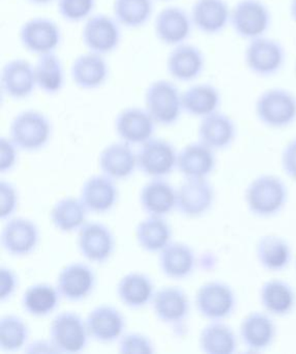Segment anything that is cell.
<instances>
[{"instance_id": "cell-1", "label": "cell", "mask_w": 296, "mask_h": 354, "mask_svg": "<svg viewBox=\"0 0 296 354\" xmlns=\"http://www.w3.org/2000/svg\"><path fill=\"white\" fill-rule=\"evenodd\" d=\"M289 192L279 176L264 174L255 178L244 192V203L250 214L259 218L277 216L287 205Z\"/></svg>"}, {"instance_id": "cell-2", "label": "cell", "mask_w": 296, "mask_h": 354, "mask_svg": "<svg viewBox=\"0 0 296 354\" xmlns=\"http://www.w3.org/2000/svg\"><path fill=\"white\" fill-rule=\"evenodd\" d=\"M255 115L265 127L285 129L296 123V96L283 88L263 91L255 102Z\"/></svg>"}, {"instance_id": "cell-3", "label": "cell", "mask_w": 296, "mask_h": 354, "mask_svg": "<svg viewBox=\"0 0 296 354\" xmlns=\"http://www.w3.org/2000/svg\"><path fill=\"white\" fill-rule=\"evenodd\" d=\"M246 69L260 78L277 75L285 67L287 53L279 41L267 36L248 41L244 53Z\"/></svg>"}, {"instance_id": "cell-4", "label": "cell", "mask_w": 296, "mask_h": 354, "mask_svg": "<svg viewBox=\"0 0 296 354\" xmlns=\"http://www.w3.org/2000/svg\"><path fill=\"white\" fill-rule=\"evenodd\" d=\"M181 96L173 82L157 80L145 92V107L155 124L168 127L177 123L184 113Z\"/></svg>"}, {"instance_id": "cell-5", "label": "cell", "mask_w": 296, "mask_h": 354, "mask_svg": "<svg viewBox=\"0 0 296 354\" xmlns=\"http://www.w3.org/2000/svg\"><path fill=\"white\" fill-rule=\"evenodd\" d=\"M273 24L270 9L263 0H238L231 9L230 24L244 40L266 36Z\"/></svg>"}, {"instance_id": "cell-6", "label": "cell", "mask_w": 296, "mask_h": 354, "mask_svg": "<svg viewBox=\"0 0 296 354\" xmlns=\"http://www.w3.org/2000/svg\"><path fill=\"white\" fill-rule=\"evenodd\" d=\"M52 134L50 120L41 111H24L18 113L10 126V138L17 148L26 152L41 150Z\"/></svg>"}, {"instance_id": "cell-7", "label": "cell", "mask_w": 296, "mask_h": 354, "mask_svg": "<svg viewBox=\"0 0 296 354\" xmlns=\"http://www.w3.org/2000/svg\"><path fill=\"white\" fill-rule=\"evenodd\" d=\"M195 304L199 314L206 320L224 321L235 312L237 297L228 283L211 281L199 287Z\"/></svg>"}, {"instance_id": "cell-8", "label": "cell", "mask_w": 296, "mask_h": 354, "mask_svg": "<svg viewBox=\"0 0 296 354\" xmlns=\"http://www.w3.org/2000/svg\"><path fill=\"white\" fill-rule=\"evenodd\" d=\"M88 337L86 322L74 312L60 313L50 325V341L58 353L82 352Z\"/></svg>"}, {"instance_id": "cell-9", "label": "cell", "mask_w": 296, "mask_h": 354, "mask_svg": "<svg viewBox=\"0 0 296 354\" xmlns=\"http://www.w3.org/2000/svg\"><path fill=\"white\" fill-rule=\"evenodd\" d=\"M177 156L171 142L150 138L143 142L137 154V167L148 177L157 179L170 175L177 169Z\"/></svg>"}, {"instance_id": "cell-10", "label": "cell", "mask_w": 296, "mask_h": 354, "mask_svg": "<svg viewBox=\"0 0 296 354\" xmlns=\"http://www.w3.org/2000/svg\"><path fill=\"white\" fill-rule=\"evenodd\" d=\"M215 192L207 179H186L177 189L176 209L180 214L196 218L213 208Z\"/></svg>"}, {"instance_id": "cell-11", "label": "cell", "mask_w": 296, "mask_h": 354, "mask_svg": "<svg viewBox=\"0 0 296 354\" xmlns=\"http://www.w3.org/2000/svg\"><path fill=\"white\" fill-rule=\"evenodd\" d=\"M77 243L82 256L97 264L108 262L115 250L113 233L107 225L99 223H84L79 230Z\"/></svg>"}, {"instance_id": "cell-12", "label": "cell", "mask_w": 296, "mask_h": 354, "mask_svg": "<svg viewBox=\"0 0 296 354\" xmlns=\"http://www.w3.org/2000/svg\"><path fill=\"white\" fill-rule=\"evenodd\" d=\"M153 313L161 322L178 328L184 326L190 312L188 294L179 287H164L153 295Z\"/></svg>"}, {"instance_id": "cell-13", "label": "cell", "mask_w": 296, "mask_h": 354, "mask_svg": "<svg viewBox=\"0 0 296 354\" xmlns=\"http://www.w3.org/2000/svg\"><path fill=\"white\" fill-rule=\"evenodd\" d=\"M19 37L27 51L39 55L53 53L61 41L57 24L43 17L32 18L25 22L21 26Z\"/></svg>"}, {"instance_id": "cell-14", "label": "cell", "mask_w": 296, "mask_h": 354, "mask_svg": "<svg viewBox=\"0 0 296 354\" xmlns=\"http://www.w3.org/2000/svg\"><path fill=\"white\" fill-rule=\"evenodd\" d=\"M277 324L268 313H248L239 326V337L244 347L250 352H263L275 343Z\"/></svg>"}, {"instance_id": "cell-15", "label": "cell", "mask_w": 296, "mask_h": 354, "mask_svg": "<svg viewBox=\"0 0 296 354\" xmlns=\"http://www.w3.org/2000/svg\"><path fill=\"white\" fill-rule=\"evenodd\" d=\"M82 40L90 53L108 55L117 48L120 30L117 22L103 14H97L87 20L82 30Z\"/></svg>"}, {"instance_id": "cell-16", "label": "cell", "mask_w": 296, "mask_h": 354, "mask_svg": "<svg viewBox=\"0 0 296 354\" xmlns=\"http://www.w3.org/2000/svg\"><path fill=\"white\" fill-rule=\"evenodd\" d=\"M0 240L2 248L10 256H28L39 244V231L30 219L17 217L4 225Z\"/></svg>"}, {"instance_id": "cell-17", "label": "cell", "mask_w": 296, "mask_h": 354, "mask_svg": "<svg viewBox=\"0 0 296 354\" xmlns=\"http://www.w3.org/2000/svg\"><path fill=\"white\" fill-rule=\"evenodd\" d=\"M95 272L84 263L66 265L57 277V290L68 301L79 302L88 298L95 287Z\"/></svg>"}, {"instance_id": "cell-18", "label": "cell", "mask_w": 296, "mask_h": 354, "mask_svg": "<svg viewBox=\"0 0 296 354\" xmlns=\"http://www.w3.org/2000/svg\"><path fill=\"white\" fill-rule=\"evenodd\" d=\"M193 26L190 14L182 8L167 7L155 17V36L163 44L175 47L190 38Z\"/></svg>"}, {"instance_id": "cell-19", "label": "cell", "mask_w": 296, "mask_h": 354, "mask_svg": "<svg viewBox=\"0 0 296 354\" xmlns=\"http://www.w3.org/2000/svg\"><path fill=\"white\" fill-rule=\"evenodd\" d=\"M190 15L193 26L199 32L215 36L230 24L231 9L226 0H195Z\"/></svg>"}, {"instance_id": "cell-20", "label": "cell", "mask_w": 296, "mask_h": 354, "mask_svg": "<svg viewBox=\"0 0 296 354\" xmlns=\"http://www.w3.org/2000/svg\"><path fill=\"white\" fill-rule=\"evenodd\" d=\"M0 84L2 92L10 98H28L37 86L34 67L26 59H12L2 67Z\"/></svg>"}, {"instance_id": "cell-21", "label": "cell", "mask_w": 296, "mask_h": 354, "mask_svg": "<svg viewBox=\"0 0 296 354\" xmlns=\"http://www.w3.org/2000/svg\"><path fill=\"white\" fill-rule=\"evenodd\" d=\"M168 74L180 82L196 80L205 69V57L195 45L184 44L174 47L167 57Z\"/></svg>"}, {"instance_id": "cell-22", "label": "cell", "mask_w": 296, "mask_h": 354, "mask_svg": "<svg viewBox=\"0 0 296 354\" xmlns=\"http://www.w3.org/2000/svg\"><path fill=\"white\" fill-rule=\"evenodd\" d=\"M237 127L235 122L219 111L201 119L198 127L199 142L213 151L226 150L235 142Z\"/></svg>"}, {"instance_id": "cell-23", "label": "cell", "mask_w": 296, "mask_h": 354, "mask_svg": "<svg viewBox=\"0 0 296 354\" xmlns=\"http://www.w3.org/2000/svg\"><path fill=\"white\" fill-rule=\"evenodd\" d=\"M155 122L146 109L128 107L118 113L115 130L122 142L128 145H142L150 140Z\"/></svg>"}, {"instance_id": "cell-24", "label": "cell", "mask_w": 296, "mask_h": 354, "mask_svg": "<svg viewBox=\"0 0 296 354\" xmlns=\"http://www.w3.org/2000/svg\"><path fill=\"white\" fill-rule=\"evenodd\" d=\"M85 322L89 337L99 343L117 341L126 328L124 315L111 306H99L93 308Z\"/></svg>"}, {"instance_id": "cell-25", "label": "cell", "mask_w": 296, "mask_h": 354, "mask_svg": "<svg viewBox=\"0 0 296 354\" xmlns=\"http://www.w3.org/2000/svg\"><path fill=\"white\" fill-rule=\"evenodd\" d=\"M215 165V151L201 142L186 145L178 153L177 169L186 179H207Z\"/></svg>"}, {"instance_id": "cell-26", "label": "cell", "mask_w": 296, "mask_h": 354, "mask_svg": "<svg viewBox=\"0 0 296 354\" xmlns=\"http://www.w3.org/2000/svg\"><path fill=\"white\" fill-rule=\"evenodd\" d=\"M196 264L194 250L182 242H170L159 252V269L169 279L175 281L188 279L194 272Z\"/></svg>"}, {"instance_id": "cell-27", "label": "cell", "mask_w": 296, "mask_h": 354, "mask_svg": "<svg viewBox=\"0 0 296 354\" xmlns=\"http://www.w3.org/2000/svg\"><path fill=\"white\" fill-rule=\"evenodd\" d=\"M118 200V189L111 178L95 175L88 178L81 190V201L88 212H109Z\"/></svg>"}, {"instance_id": "cell-28", "label": "cell", "mask_w": 296, "mask_h": 354, "mask_svg": "<svg viewBox=\"0 0 296 354\" xmlns=\"http://www.w3.org/2000/svg\"><path fill=\"white\" fill-rule=\"evenodd\" d=\"M259 300L263 310L271 316L285 317L295 308L296 292L284 279H269L261 286Z\"/></svg>"}, {"instance_id": "cell-29", "label": "cell", "mask_w": 296, "mask_h": 354, "mask_svg": "<svg viewBox=\"0 0 296 354\" xmlns=\"http://www.w3.org/2000/svg\"><path fill=\"white\" fill-rule=\"evenodd\" d=\"M99 167L103 175L112 180H124L134 174L137 167V154L130 145L115 142L106 147L99 158Z\"/></svg>"}, {"instance_id": "cell-30", "label": "cell", "mask_w": 296, "mask_h": 354, "mask_svg": "<svg viewBox=\"0 0 296 354\" xmlns=\"http://www.w3.org/2000/svg\"><path fill=\"white\" fill-rule=\"evenodd\" d=\"M177 190L161 178L151 180L143 186L140 204L149 216H165L176 208Z\"/></svg>"}, {"instance_id": "cell-31", "label": "cell", "mask_w": 296, "mask_h": 354, "mask_svg": "<svg viewBox=\"0 0 296 354\" xmlns=\"http://www.w3.org/2000/svg\"><path fill=\"white\" fill-rule=\"evenodd\" d=\"M72 80L78 88L95 90L105 84L109 68L101 55L95 53L79 55L70 68Z\"/></svg>"}, {"instance_id": "cell-32", "label": "cell", "mask_w": 296, "mask_h": 354, "mask_svg": "<svg viewBox=\"0 0 296 354\" xmlns=\"http://www.w3.org/2000/svg\"><path fill=\"white\" fill-rule=\"evenodd\" d=\"M256 257L260 266L269 272L286 270L292 261V250L285 238L281 236H262L257 242Z\"/></svg>"}, {"instance_id": "cell-33", "label": "cell", "mask_w": 296, "mask_h": 354, "mask_svg": "<svg viewBox=\"0 0 296 354\" xmlns=\"http://www.w3.org/2000/svg\"><path fill=\"white\" fill-rule=\"evenodd\" d=\"M184 113L192 117L202 118L219 111L221 102V93L213 84H193L182 93Z\"/></svg>"}, {"instance_id": "cell-34", "label": "cell", "mask_w": 296, "mask_h": 354, "mask_svg": "<svg viewBox=\"0 0 296 354\" xmlns=\"http://www.w3.org/2000/svg\"><path fill=\"white\" fill-rule=\"evenodd\" d=\"M155 287L148 275L130 272L118 281L116 292L120 301L130 308H144L151 302L155 295Z\"/></svg>"}, {"instance_id": "cell-35", "label": "cell", "mask_w": 296, "mask_h": 354, "mask_svg": "<svg viewBox=\"0 0 296 354\" xmlns=\"http://www.w3.org/2000/svg\"><path fill=\"white\" fill-rule=\"evenodd\" d=\"M199 347L207 354L235 353L238 347L237 335L223 321H210L199 335Z\"/></svg>"}, {"instance_id": "cell-36", "label": "cell", "mask_w": 296, "mask_h": 354, "mask_svg": "<svg viewBox=\"0 0 296 354\" xmlns=\"http://www.w3.org/2000/svg\"><path fill=\"white\" fill-rule=\"evenodd\" d=\"M172 230L161 216L143 219L136 227V239L144 252L155 254L161 252L171 242Z\"/></svg>"}, {"instance_id": "cell-37", "label": "cell", "mask_w": 296, "mask_h": 354, "mask_svg": "<svg viewBox=\"0 0 296 354\" xmlns=\"http://www.w3.org/2000/svg\"><path fill=\"white\" fill-rule=\"evenodd\" d=\"M86 212V207L82 201L68 196L58 201L52 207L50 221L58 231L70 233L84 225Z\"/></svg>"}, {"instance_id": "cell-38", "label": "cell", "mask_w": 296, "mask_h": 354, "mask_svg": "<svg viewBox=\"0 0 296 354\" xmlns=\"http://www.w3.org/2000/svg\"><path fill=\"white\" fill-rule=\"evenodd\" d=\"M61 295L50 283H35L27 288L22 296V306L27 314L46 317L57 308Z\"/></svg>"}, {"instance_id": "cell-39", "label": "cell", "mask_w": 296, "mask_h": 354, "mask_svg": "<svg viewBox=\"0 0 296 354\" xmlns=\"http://www.w3.org/2000/svg\"><path fill=\"white\" fill-rule=\"evenodd\" d=\"M34 73L37 86L45 94L55 95L63 88V66L53 53L39 55L34 66Z\"/></svg>"}, {"instance_id": "cell-40", "label": "cell", "mask_w": 296, "mask_h": 354, "mask_svg": "<svg viewBox=\"0 0 296 354\" xmlns=\"http://www.w3.org/2000/svg\"><path fill=\"white\" fill-rule=\"evenodd\" d=\"M114 16L118 24L128 28H138L150 19L152 0H114Z\"/></svg>"}, {"instance_id": "cell-41", "label": "cell", "mask_w": 296, "mask_h": 354, "mask_svg": "<svg viewBox=\"0 0 296 354\" xmlns=\"http://www.w3.org/2000/svg\"><path fill=\"white\" fill-rule=\"evenodd\" d=\"M29 328L23 319L16 315H6L0 319V347L3 351L20 350L26 344Z\"/></svg>"}, {"instance_id": "cell-42", "label": "cell", "mask_w": 296, "mask_h": 354, "mask_svg": "<svg viewBox=\"0 0 296 354\" xmlns=\"http://www.w3.org/2000/svg\"><path fill=\"white\" fill-rule=\"evenodd\" d=\"M95 0H58L60 16L68 22L86 19L95 9Z\"/></svg>"}, {"instance_id": "cell-43", "label": "cell", "mask_w": 296, "mask_h": 354, "mask_svg": "<svg viewBox=\"0 0 296 354\" xmlns=\"http://www.w3.org/2000/svg\"><path fill=\"white\" fill-rule=\"evenodd\" d=\"M118 350L122 354H151L155 352L152 343L142 333H132L120 339Z\"/></svg>"}, {"instance_id": "cell-44", "label": "cell", "mask_w": 296, "mask_h": 354, "mask_svg": "<svg viewBox=\"0 0 296 354\" xmlns=\"http://www.w3.org/2000/svg\"><path fill=\"white\" fill-rule=\"evenodd\" d=\"M18 201L16 188L8 182H0V217L2 221L16 212Z\"/></svg>"}, {"instance_id": "cell-45", "label": "cell", "mask_w": 296, "mask_h": 354, "mask_svg": "<svg viewBox=\"0 0 296 354\" xmlns=\"http://www.w3.org/2000/svg\"><path fill=\"white\" fill-rule=\"evenodd\" d=\"M17 146L10 138H0V171L8 173L17 162Z\"/></svg>"}, {"instance_id": "cell-46", "label": "cell", "mask_w": 296, "mask_h": 354, "mask_svg": "<svg viewBox=\"0 0 296 354\" xmlns=\"http://www.w3.org/2000/svg\"><path fill=\"white\" fill-rule=\"evenodd\" d=\"M282 169L288 178L296 182V138L286 144L281 155Z\"/></svg>"}, {"instance_id": "cell-47", "label": "cell", "mask_w": 296, "mask_h": 354, "mask_svg": "<svg viewBox=\"0 0 296 354\" xmlns=\"http://www.w3.org/2000/svg\"><path fill=\"white\" fill-rule=\"evenodd\" d=\"M18 277L12 269L8 267L0 268V299L6 301L12 297L18 288Z\"/></svg>"}, {"instance_id": "cell-48", "label": "cell", "mask_w": 296, "mask_h": 354, "mask_svg": "<svg viewBox=\"0 0 296 354\" xmlns=\"http://www.w3.org/2000/svg\"><path fill=\"white\" fill-rule=\"evenodd\" d=\"M26 353H58L57 349L54 347L51 341H45V339H39L34 341L27 346Z\"/></svg>"}, {"instance_id": "cell-49", "label": "cell", "mask_w": 296, "mask_h": 354, "mask_svg": "<svg viewBox=\"0 0 296 354\" xmlns=\"http://www.w3.org/2000/svg\"><path fill=\"white\" fill-rule=\"evenodd\" d=\"M289 14L292 21L296 24V0H290Z\"/></svg>"}, {"instance_id": "cell-50", "label": "cell", "mask_w": 296, "mask_h": 354, "mask_svg": "<svg viewBox=\"0 0 296 354\" xmlns=\"http://www.w3.org/2000/svg\"><path fill=\"white\" fill-rule=\"evenodd\" d=\"M28 1L29 3H33V5L43 6L51 3L53 0H28Z\"/></svg>"}, {"instance_id": "cell-51", "label": "cell", "mask_w": 296, "mask_h": 354, "mask_svg": "<svg viewBox=\"0 0 296 354\" xmlns=\"http://www.w3.org/2000/svg\"><path fill=\"white\" fill-rule=\"evenodd\" d=\"M294 71H295V76H296V62H295V67H294Z\"/></svg>"}, {"instance_id": "cell-52", "label": "cell", "mask_w": 296, "mask_h": 354, "mask_svg": "<svg viewBox=\"0 0 296 354\" xmlns=\"http://www.w3.org/2000/svg\"><path fill=\"white\" fill-rule=\"evenodd\" d=\"M163 1H167V0H163Z\"/></svg>"}, {"instance_id": "cell-53", "label": "cell", "mask_w": 296, "mask_h": 354, "mask_svg": "<svg viewBox=\"0 0 296 354\" xmlns=\"http://www.w3.org/2000/svg\"><path fill=\"white\" fill-rule=\"evenodd\" d=\"M295 266H296V262H295Z\"/></svg>"}]
</instances>
